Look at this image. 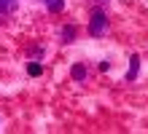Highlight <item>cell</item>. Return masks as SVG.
<instances>
[{
	"label": "cell",
	"instance_id": "5",
	"mask_svg": "<svg viewBox=\"0 0 148 134\" xmlns=\"http://www.w3.org/2000/svg\"><path fill=\"white\" fill-rule=\"evenodd\" d=\"M137 67H140V59L132 56V70H129V78H135V75H137Z\"/></svg>",
	"mask_w": 148,
	"mask_h": 134
},
{
	"label": "cell",
	"instance_id": "1",
	"mask_svg": "<svg viewBox=\"0 0 148 134\" xmlns=\"http://www.w3.org/2000/svg\"><path fill=\"white\" fill-rule=\"evenodd\" d=\"M102 30H105V14H102V11H94L92 24H89V32H92V35H100Z\"/></svg>",
	"mask_w": 148,
	"mask_h": 134
},
{
	"label": "cell",
	"instance_id": "3",
	"mask_svg": "<svg viewBox=\"0 0 148 134\" xmlns=\"http://www.w3.org/2000/svg\"><path fill=\"white\" fill-rule=\"evenodd\" d=\"M40 70H43V67L38 65V62H30V65H27V73H30V75H40Z\"/></svg>",
	"mask_w": 148,
	"mask_h": 134
},
{
	"label": "cell",
	"instance_id": "2",
	"mask_svg": "<svg viewBox=\"0 0 148 134\" xmlns=\"http://www.w3.org/2000/svg\"><path fill=\"white\" fill-rule=\"evenodd\" d=\"M73 78H75V80L86 78V67H84V65H73Z\"/></svg>",
	"mask_w": 148,
	"mask_h": 134
},
{
	"label": "cell",
	"instance_id": "4",
	"mask_svg": "<svg viewBox=\"0 0 148 134\" xmlns=\"http://www.w3.org/2000/svg\"><path fill=\"white\" fill-rule=\"evenodd\" d=\"M49 3V11H62V0H46Z\"/></svg>",
	"mask_w": 148,
	"mask_h": 134
}]
</instances>
